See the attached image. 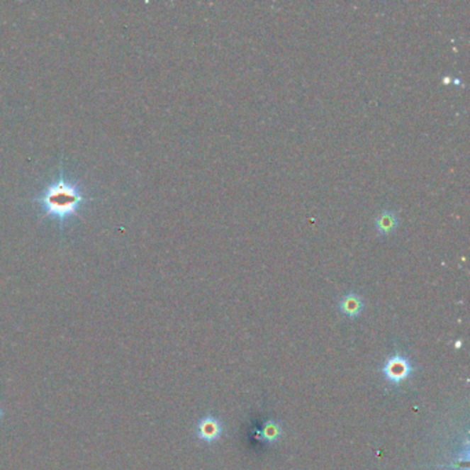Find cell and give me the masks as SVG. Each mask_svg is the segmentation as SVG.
Listing matches in <instances>:
<instances>
[{"label": "cell", "instance_id": "2", "mask_svg": "<svg viewBox=\"0 0 470 470\" xmlns=\"http://www.w3.org/2000/svg\"><path fill=\"white\" fill-rule=\"evenodd\" d=\"M381 372L389 384L398 386L411 378V375L414 374V366L408 357H405L400 352H396L385 360L381 367Z\"/></svg>", "mask_w": 470, "mask_h": 470}, {"label": "cell", "instance_id": "1", "mask_svg": "<svg viewBox=\"0 0 470 470\" xmlns=\"http://www.w3.org/2000/svg\"><path fill=\"white\" fill-rule=\"evenodd\" d=\"M91 200L93 198L86 194L79 182L68 178L64 172L33 198L42 217L58 223L61 229L69 220L77 217L83 206Z\"/></svg>", "mask_w": 470, "mask_h": 470}, {"label": "cell", "instance_id": "4", "mask_svg": "<svg viewBox=\"0 0 470 470\" xmlns=\"http://www.w3.org/2000/svg\"><path fill=\"white\" fill-rule=\"evenodd\" d=\"M338 310L349 319H357L364 310V301L356 293H347L340 299Z\"/></svg>", "mask_w": 470, "mask_h": 470}, {"label": "cell", "instance_id": "7", "mask_svg": "<svg viewBox=\"0 0 470 470\" xmlns=\"http://www.w3.org/2000/svg\"><path fill=\"white\" fill-rule=\"evenodd\" d=\"M3 417H4V408H3V405L0 404V422L3 421Z\"/></svg>", "mask_w": 470, "mask_h": 470}, {"label": "cell", "instance_id": "5", "mask_svg": "<svg viewBox=\"0 0 470 470\" xmlns=\"http://www.w3.org/2000/svg\"><path fill=\"white\" fill-rule=\"evenodd\" d=\"M398 216L395 210H384L374 220V228L379 236H389L396 232L398 226Z\"/></svg>", "mask_w": 470, "mask_h": 470}, {"label": "cell", "instance_id": "3", "mask_svg": "<svg viewBox=\"0 0 470 470\" xmlns=\"http://www.w3.org/2000/svg\"><path fill=\"white\" fill-rule=\"evenodd\" d=\"M223 433V426L220 418L210 414L201 417L195 426V435L198 440L206 444L216 443L217 440H220Z\"/></svg>", "mask_w": 470, "mask_h": 470}, {"label": "cell", "instance_id": "6", "mask_svg": "<svg viewBox=\"0 0 470 470\" xmlns=\"http://www.w3.org/2000/svg\"><path fill=\"white\" fill-rule=\"evenodd\" d=\"M283 436V427L281 425L274 420L265 422L258 432V439L267 444H274L277 443Z\"/></svg>", "mask_w": 470, "mask_h": 470}]
</instances>
